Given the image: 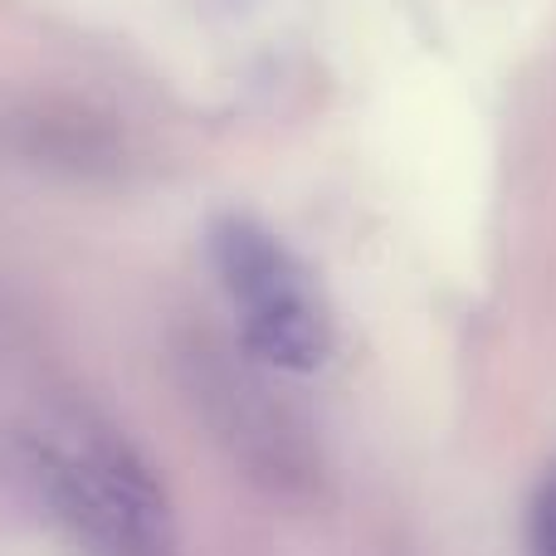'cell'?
<instances>
[{
  "instance_id": "3",
  "label": "cell",
  "mask_w": 556,
  "mask_h": 556,
  "mask_svg": "<svg viewBox=\"0 0 556 556\" xmlns=\"http://www.w3.org/2000/svg\"><path fill=\"white\" fill-rule=\"evenodd\" d=\"M528 556H556V469L542 479L528 513Z\"/></svg>"
},
{
  "instance_id": "1",
  "label": "cell",
  "mask_w": 556,
  "mask_h": 556,
  "mask_svg": "<svg viewBox=\"0 0 556 556\" xmlns=\"http://www.w3.org/2000/svg\"><path fill=\"white\" fill-rule=\"evenodd\" d=\"M211 269L240 337L274 371L307 376L332 356V313L313 269L264 220L225 211L205 235Z\"/></svg>"
},
{
  "instance_id": "2",
  "label": "cell",
  "mask_w": 556,
  "mask_h": 556,
  "mask_svg": "<svg viewBox=\"0 0 556 556\" xmlns=\"http://www.w3.org/2000/svg\"><path fill=\"white\" fill-rule=\"evenodd\" d=\"M39 483L88 556H172V503L142 459L108 430H54L39 440Z\"/></svg>"
}]
</instances>
